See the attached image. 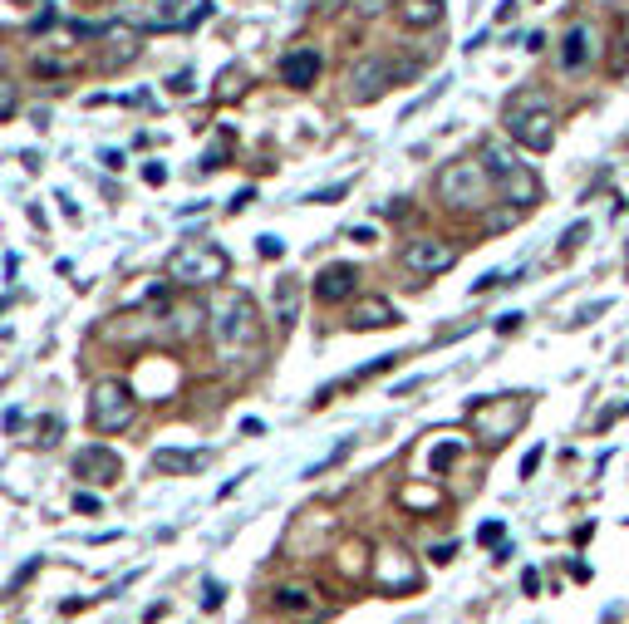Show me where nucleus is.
I'll return each instance as SVG.
<instances>
[{
    "mask_svg": "<svg viewBox=\"0 0 629 624\" xmlns=\"http://www.w3.org/2000/svg\"><path fill=\"white\" fill-rule=\"evenodd\" d=\"M605 5H625V0H605Z\"/></svg>",
    "mask_w": 629,
    "mask_h": 624,
    "instance_id": "40",
    "label": "nucleus"
},
{
    "mask_svg": "<svg viewBox=\"0 0 629 624\" xmlns=\"http://www.w3.org/2000/svg\"><path fill=\"white\" fill-rule=\"evenodd\" d=\"M340 575H364V546L354 541V546H340Z\"/></svg>",
    "mask_w": 629,
    "mask_h": 624,
    "instance_id": "22",
    "label": "nucleus"
},
{
    "mask_svg": "<svg viewBox=\"0 0 629 624\" xmlns=\"http://www.w3.org/2000/svg\"><path fill=\"white\" fill-rule=\"evenodd\" d=\"M251 197H256V192H251V187H241V192L227 202V212H231V217H236V212H246V207H251Z\"/></svg>",
    "mask_w": 629,
    "mask_h": 624,
    "instance_id": "32",
    "label": "nucleus"
},
{
    "mask_svg": "<svg viewBox=\"0 0 629 624\" xmlns=\"http://www.w3.org/2000/svg\"><path fill=\"white\" fill-rule=\"evenodd\" d=\"M330 531H335V521H330L325 511H300V516L290 521L286 541H281V556H286V561H305V556H315V551L325 546Z\"/></svg>",
    "mask_w": 629,
    "mask_h": 624,
    "instance_id": "8",
    "label": "nucleus"
},
{
    "mask_svg": "<svg viewBox=\"0 0 629 624\" xmlns=\"http://www.w3.org/2000/svg\"><path fill=\"white\" fill-rule=\"evenodd\" d=\"M35 570H40V556H35V561H25V566L15 570V580H10V590H20V585H25V580H30Z\"/></svg>",
    "mask_w": 629,
    "mask_h": 624,
    "instance_id": "33",
    "label": "nucleus"
},
{
    "mask_svg": "<svg viewBox=\"0 0 629 624\" xmlns=\"http://www.w3.org/2000/svg\"><path fill=\"white\" fill-rule=\"evenodd\" d=\"M344 192H349V182H335V187H320V192H310L305 202H310V207H330V202H340Z\"/></svg>",
    "mask_w": 629,
    "mask_h": 624,
    "instance_id": "24",
    "label": "nucleus"
},
{
    "mask_svg": "<svg viewBox=\"0 0 629 624\" xmlns=\"http://www.w3.org/2000/svg\"><path fill=\"white\" fill-rule=\"evenodd\" d=\"M389 325H399V310H394L384 295H364V300H354V310H349V330H389Z\"/></svg>",
    "mask_w": 629,
    "mask_h": 624,
    "instance_id": "13",
    "label": "nucleus"
},
{
    "mask_svg": "<svg viewBox=\"0 0 629 624\" xmlns=\"http://www.w3.org/2000/svg\"><path fill=\"white\" fill-rule=\"evenodd\" d=\"M453 556H458V546H433V561H438V566H448Z\"/></svg>",
    "mask_w": 629,
    "mask_h": 624,
    "instance_id": "36",
    "label": "nucleus"
},
{
    "mask_svg": "<svg viewBox=\"0 0 629 624\" xmlns=\"http://www.w3.org/2000/svg\"><path fill=\"white\" fill-rule=\"evenodd\" d=\"M462 453V443H443V448H433V472H443L448 462H458Z\"/></svg>",
    "mask_w": 629,
    "mask_h": 624,
    "instance_id": "25",
    "label": "nucleus"
},
{
    "mask_svg": "<svg viewBox=\"0 0 629 624\" xmlns=\"http://www.w3.org/2000/svg\"><path fill=\"white\" fill-rule=\"evenodd\" d=\"M344 79H349V99H354V104H374L399 74H394V64H389L384 55H359L354 64H349Z\"/></svg>",
    "mask_w": 629,
    "mask_h": 624,
    "instance_id": "7",
    "label": "nucleus"
},
{
    "mask_svg": "<svg viewBox=\"0 0 629 624\" xmlns=\"http://www.w3.org/2000/svg\"><path fill=\"white\" fill-rule=\"evenodd\" d=\"M231 271V256L222 246H212V241H187V246H177L168 256V281L177 285H217L227 281Z\"/></svg>",
    "mask_w": 629,
    "mask_h": 624,
    "instance_id": "5",
    "label": "nucleus"
},
{
    "mask_svg": "<svg viewBox=\"0 0 629 624\" xmlns=\"http://www.w3.org/2000/svg\"><path fill=\"white\" fill-rule=\"evenodd\" d=\"M399 20L408 30H428L443 20V0H399Z\"/></svg>",
    "mask_w": 629,
    "mask_h": 624,
    "instance_id": "17",
    "label": "nucleus"
},
{
    "mask_svg": "<svg viewBox=\"0 0 629 624\" xmlns=\"http://www.w3.org/2000/svg\"><path fill=\"white\" fill-rule=\"evenodd\" d=\"M492 172L487 163L477 158H458V163H448V168L438 172V202L448 207V212H482L487 202H492Z\"/></svg>",
    "mask_w": 629,
    "mask_h": 624,
    "instance_id": "3",
    "label": "nucleus"
},
{
    "mask_svg": "<svg viewBox=\"0 0 629 624\" xmlns=\"http://www.w3.org/2000/svg\"><path fill=\"white\" fill-rule=\"evenodd\" d=\"M192 79H197V74H192V69H182V74H172V94H192V89H197V84H192Z\"/></svg>",
    "mask_w": 629,
    "mask_h": 624,
    "instance_id": "29",
    "label": "nucleus"
},
{
    "mask_svg": "<svg viewBox=\"0 0 629 624\" xmlns=\"http://www.w3.org/2000/svg\"><path fill=\"white\" fill-rule=\"evenodd\" d=\"M502 536H507V526H502V521H487V526L477 531V541H482V546H492V541H502Z\"/></svg>",
    "mask_w": 629,
    "mask_h": 624,
    "instance_id": "28",
    "label": "nucleus"
},
{
    "mask_svg": "<svg viewBox=\"0 0 629 624\" xmlns=\"http://www.w3.org/2000/svg\"><path fill=\"white\" fill-rule=\"evenodd\" d=\"M536 467H541V448H531V453L521 457V477H531Z\"/></svg>",
    "mask_w": 629,
    "mask_h": 624,
    "instance_id": "34",
    "label": "nucleus"
},
{
    "mask_svg": "<svg viewBox=\"0 0 629 624\" xmlns=\"http://www.w3.org/2000/svg\"><path fill=\"white\" fill-rule=\"evenodd\" d=\"M256 256H266V261H281V256H286V241H281L276 231H266V236H256Z\"/></svg>",
    "mask_w": 629,
    "mask_h": 624,
    "instance_id": "23",
    "label": "nucleus"
},
{
    "mask_svg": "<svg viewBox=\"0 0 629 624\" xmlns=\"http://www.w3.org/2000/svg\"><path fill=\"white\" fill-rule=\"evenodd\" d=\"M595 55H600V30H595V20H575L571 30H566V40H561V69H566V74H580Z\"/></svg>",
    "mask_w": 629,
    "mask_h": 624,
    "instance_id": "10",
    "label": "nucleus"
},
{
    "mask_svg": "<svg viewBox=\"0 0 629 624\" xmlns=\"http://www.w3.org/2000/svg\"><path fill=\"white\" fill-rule=\"evenodd\" d=\"M271 605H276V610H290V615H305V610H315V590L281 585V590H271Z\"/></svg>",
    "mask_w": 629,
    "mask_h": 624,
    "instance_id": "18",
    "label": "nucleus"
},
{
    "mask_svg": "<svg viewBox=\"0 0 629 624\" xmlns=\"http://www.w3.org/2000/svg\"><path fill=\"white\" fill-rule=\"evenodd\" d=\"M516 325H521V315H502V320H497V330H502V335H512Z\"/></svg>",
    "mask_w": 629,
    "mask_h": 624,
    "instance_id": "39",
    "label": "nucleus"
},
{
    "mask_svg": "<svg viewBox=\"0 0 629 624\" xmlns=\"http://www.w3.org/2000/svg\"><path fill=\"white\" fill-rule=\"evenodd\" d=\"M202 605H207V610H217V605H222V585H207V600H202Z\"/></svg>",
    "mask_w": 629,
    "mask_h": 624,
    "instance_id": "38",
    "label": "nucleus"
},
{
    "mask_svg": "<svg viewBox=\"0 0 629 624\" xmlns=\"http://www.w3.org/2000/svg\"><path fill=\"white\" fill-rule=\"evenodd\" d=\"M295 310H300V281L281 276V285H276V320H295Z\"/></svg>",
    "mask_w": 629,
    "mask_h": 624,
    "instance_id": "19",
    "label": "nucleus"
},
{
    "mask_svg": "<svg viewBox=\"0 0 629 624\" xmlns=\"http://www.w3.org/2000/svg\"><path fill=\"white\" fill-rule=\"evenodd\" d=\"M502 123H507V138H512L516 148H526V153H546L556 143V109H551V99L541 89L512 94Z\"/></svg>",
    "mask_w": 629,
    "mask_h": 624,
    "instance_id": "2",
    "label": "nucleus"
},
{
    "mask_svg": "<svg viewBox=\"0 0 629 624\" xmlns=\"http://www.w3.org/2000/svg\"><path fill=\"white\" fill-rule=\"evenodd\" d=\"M207 315H212V340H217V359H222V364L246 359V354L261 344V315H256V300H251V295L222 290Z\"/></svg>",
    "mask_w": 629,
    "mask_h": 624,
    "instance_id": "1",
    "label": "nucleus"
},
{
    "mask_svg": "<svg viewBox=\"0 0 629 624\" xmlns=\"http://www.w3.org/2000/svg\"><path fill=\"white\" fill-rule=\"evenodd\" d=\"M354 285H359V271L349 266V261H335V266H325L320 276H315V295L325 300V305H340L354 295Z\"/></svg>",
    "mask_w": 629,
    "mask_h": 624,
    "instance_id": "15",
    "label": "nucleus"
},
{
    "mask_svg": "<svg viewBox=\"0 0 629 624\" xmlns=\"http://www.w3.org/2000/svg\"><path fill=\"white\" fill-rule=\"evenodd\" d=\"M133 418H138V394H133V384H123V379H99L94 394H89V428L104 433V438H118V433L133 428Z\"/></svg>",
    "mask_w": 629,
    "mask_h": 624,
    "instance_id": "4",
    "label": "nucleus"
},
{
    "mask_svg": "<svg viewBox=\"0 0 629 624\" xmlns=\"http://www.w3.org/2000/svg\"><path fill=\"white\" fill-rule=\"evenodd\" d=\"M521 590L536 595V590H541V575H536V570H521Z\"/></svg>",
    "mask_w": 629,
    "mask_h": 624,
    "instance_id": "35",
    "label": "nucleus"
},
{
    "mask_svg": "<svg viewBox=\"0 0 629 624\" xmlns=\"http://www.w3.org/2000/svg\"><path fill=\"white\" fill-rule=\"evenodd\" d=\"M74 477L89 482V487H114L123 477V457L114 448H104V443H89V448L74 453Z\"/></svg>",
    "mask_w": 629,
    "mask_h": 624,
    "instance_id": "9",
    "label": "nucleus"
},
{
    "mask_svg": "<svg viewBox=\"0 0 629 624\" xmlns=\"http://www.w3.org/2000/svg\"><path fill=\"white\" fill-rule=\"evenodd\" d=\"M143 182H148V187H163V182H168V168H163V163H148V168H143Z\"/></svg>",
    "mask_w": 629,
    "mask_h": 624,
    "instance_id": "30",
    "label": "nucleus"
},
{
    "mask_svg": "<svg viewBox=\"0 0 629 624\" xmlns=\"http://www.w3.org/2000/svg\"><path fill=\"white\" fill-rule=\"evenodd\" d=\"M0 59H5V55H0Z\"/></svg>",
    "mask_w": 629,
    "mask_h": 624,
    "instance_id": "41",
    "label": "nucleus"
},
{
    "mask_svg": "<svg viewBox=\"0 0 629 624\" xmlns=\"http://www.w3.org/2000/svg\"><path fill=\"white\" fill-rule=\"evenodd\" d=\"M585 236H590V222H575V227L561 236V251H575V246H580Z\"/></svg>",
    "mask_w": 629,
    "mask_h": 624,
    "instance_id": "27",
    "label": "nucleus"
},
{
    "mask_svg": "<svg viewBox=\"0 0 629 624\" xmlns=\"http://www.w3.org/2000/svg\"><path fill=\"white\" fill-rule=\"evenodd\" d=\"M148 462H153V472H163V477H192V472L212 467V448H158Z\"/></svg>",
    "mask_w": 629,
    "mask_h": 624,
    "instance_id": "12",
    "label": "nucleus"
},
{
    "mask_svg": "<svg viewBox=\"0 0 629 624\" xmlns=\"http://www.w3.org/2000/svg\"><path fill=\"white\" fill-rule=\"evenodd\" d=\"M99 507H104V502H99L94 492H79V497H74V511H84V516H94Z\"/></svg>",
    "mask_w": 629,
    "mask_h": 624,
    "instance_id": "31",
    "label": "nucleus"
},
{
    "mask_svg": "<svg viewBox=\"0 0 629 624\" xmlns=\"http://www.w3.org/2000/svg\"><path fill=\"white\" fill-rule=\"evenodd\" d=\"M354 5H359L364 15H379V10H384V5H394V0H354Z\"/></svg>",
    "mask_w": 629,
    "mask_h": 624,
    "instance_id": "37",
    "label": "nucleus"
},
{
    "mask_svg": "<svg viewBox=\"0 0 629 624\" xmlns=\"http://www.w3.org/2000/svg\"><path fill=\"white\" fill-rule=\"evenodd\" d=\"M15 109H20V94H15V84H5V79H0V118H10Z\"/></svg>",
    "mask_w": 629,
    "mask_h": 624,
    "instance_id": "26",
    "label": "nucleus"
},
{
    "mask_svg": "<svg viewBox=\"0 0 629 624\" xmlns=\"http://www.w3.org/2000/svg\"><path fill=\"white\" fill-rule=\"evenodd\" d=\"M281 79H286L290 89H310L315 79H320V55L315 50H290L281 59Z\"/></svg>",
    "mask_w": 629,
    "mask_h": 624,
    "instance_id": "16",
    "label": "nucleus"
},
{
    "mask_svg": "<svg viewBox=\"0 0 629 624\" xmlns=\"http://www.w3.org/2000/svg\"><path fill=\"white\" fill-rule=\"evenodd\" d=\"M379 585L384 590H394V595H403V590H413L418 585V570H413V561L403 556L399 546H389V551H379Z\"/></svg>",
    "mask_w": 629,
    "mask_h": 624,
    "instance_id": "14",
    "label": "nucleus"
},
{
    "mask_svg": "<svg viewBox=\"0 0 629 624\" xmlns=\"http://www.w3.org/2000/svg\"><path fill=\"white\" fill-rule=\"evenodd\" d=\"M182 5H187V0H158V20H153V25H158V30H172V25H187Z\"/></svg>",
    "mask_w": 629,
    "mask_h": 624,
    "instance_id": "21",
    "label": "nucleus"
},
{
    "mask_svg": "<svg viewBox=\"0 0 629 624\" xmlns=\"http://www.w3.org/2000/svg\"><path fill=\"white\" fill-rule=\"evenodd\" d=\"M403 266H408L418 281H433V276H443V271L458 266V246L443 241V236H418V241H408Z\"/></svg>",
    "mask_w": 629,
    "mask_h": 624,
    "instance_id": "6",
    "label": "nucleus"
},
{
    "mask_svg": "<svg viewBox=\"0 0 629 624\" xmlns=\"http://www.w3.org/2000/svg\"><path fill=\"white\" fill-rule=\"evenodd\" d=\"M497 192H502V202H512L516 212H526V207H536L541 202V177L526 168V163H516L497 177Z\"/></svg>",
    "mask_w": 629,
    "mask_h": 624,
    "instance_id": "11",
    "label": "nucleus"
},
{
    "mask_svg": "<svg viewBox=\"0 0 629 624\" xmlns=\"http://www.w3.org/2000/svg\"><path fill=\"white\" fill-rule=\"evenodd\" d=\"M118 20H133V25H153L158 20V0H114Z\"/></svg>",
    "mask_w": 629,
    "mask_h": 624,
    "instance_id": "20",
    "label": "nucleus"
}]
</instances>
